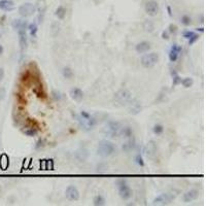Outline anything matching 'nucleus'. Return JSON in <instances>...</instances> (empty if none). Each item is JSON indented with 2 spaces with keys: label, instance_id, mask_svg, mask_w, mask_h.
Segmentation results:
<instances>
[{
  "label": "nucleus",
  "instance_id": "nucleus-1",
  "mask_svg": "<svg viewBox=\"0 0 206 206\" xmlns=\"http://www.w3.org/2000/svg\"><path fill=\"white\" fill-rule=\"evenodd\" d=\"M77 121L80 123V126L84 130H86V131L93 130L94 127L96 126V124H97V121L95 120V118H93L90 113L85 110L80 111V116H77Z\"/></svg>",
  "mask_w": 206,
  "mask_h": 206
},
{
  "label": "nucleus",
  "instance_id": "nucleus-2",
  "mask_svg": "<svg viewBox=\"0 0 206 206\" xmlns=\"http://www.w3.org/2000/svg\"><path fill=\"white\" fill-rule=\"evenodd\" d=\"M116 152V145L109 140H101L98 144L97 154L102 158H108Z\"/></svg>",
  "mask_w": 206,
  "mask_h": 206
},
{
  "label": "nucleus",
  "instance_id": "nucleus-3",
  "mask_svg": "<svg viewBox=\"0 0 206 206\" xmlns=\"http://www.w3.org/2000/svg\"><path fill=\"white\" fill-rule=\"evenodd\" d=\"M116 188H118V194L123 200H129L133 196V191L130 188L126 179H118L116 180Z\"/></svg>",
  "mask_w": 206,
  "mask_h": 206
},
{
  "label": "nucleus",
  "instance_id": "nucleus-4",
  "mask_svg": "<svg viewBox=\"0 0 206 206\" xmlns=\"http://www.w3.org/2000/svg\"><path fill=\"white\" fill-rule=\"evenodd\" d=\"M159 61V55L157 53H148L144 54L140 59V63L144 68H152Z\"/></svg>",
  "mask_w": 206,
  "mask_h": 206
},
{
  "label": "nucleus",
  "instance_id": "nucleus-5",
  "mask_svg": "<svg viewBox=\"0 0 206 206\" xmlns=\"http://www.w3.org/2000/svg\"><path fill=\"white\" fill-rule=\"evenodd\" d=\"M132 97L131 92L127 89H121L118 90V92L114 94V100L121 104V105H124V104H127L128 102H130Z\"/></svg>",
  "mask_w": 206,
  "mask_h": 206
},
{
  "label": "nucleus",
  "instance_id": "nucleus-6",
  "mask_svg": "<svg viewBox=\"0 0 206 206\" xmlns=\"http://www.w3.org/2000/svg\"><path fill=\"white\" fill-rule=\"evenodd\" d=\"M120 130H121V126L120 124L116 122H108V124L105 126L104 132L106 135L110 137H116L120 135Z\"/></svg>",
  "mask_w": 206,
  "mask_h": 206
},
{
  "label": "nucleus",
  "instance_id": "nucleus-7",
  "mask_svg": "<svg viewBox=\"0 0 206 206\" xmlns=\"http://www.w3.org/2000/svg\"><path fill=\"white\" fill-rule=\"evenodd\" d=\"M36 11V6L32 3H23L19 7V13H20L22 17L24 18H27V17H30V15H34Z\"/></svg>",
  "mask_w": 206,
  "mask_h": 206
},
{
  "label": "nucleus",
  "instance_id": "nucleus-8",
  "mask_svg": "<svg viewBox=\"0 0 206 206\" xmlns=\"http://www.w3.org/2000/svg\"><path fill=\"white\" fill-rule=\"evenodd\" d=\"M144 10L150 17H156L159 13V3L156 0H148L144 5Z\"/></svg>",
  "mask_w": 206,
  "mask_h": 206
},
{
  "label": "nucleus",
  "instance_id": "nucleus-9",
  "mask_svg": "<svg viewBox=\"0 0 206 206\" xmlns=\"http://www.w3.org/2000/svg\"><path fill=\"white\" fill-rule=\"evenodd\" d=\"M174 199L171 194L168 193H164V194H160L159 196H157L156 198L152 201V204L154 205H167V204L171 203V201Z\"/></svg>",
  "mask_w": 206,
  "mask_h": 206
},
{
  "label": "nucleus",
  "instance_id": "nucleus-10",
  "mask_svg": "<svg viewBox=\"0 0 206 206\" xmlns=\"http://www.w3.org/2000/svg\"><path fill=\"white\" fill-rule=\"evenodd\" d=\"M65 196L69 201H77L80 199V191L75 185H68L65 191Z\"/></svg>",
  "mask_w": 206,
  "mask_h": 206
},
{
  "label": "nucleus",
  "instance_id": "nucleus-11",
  "mask_svg": "<svg viewBox=\"0 0 206 206\" xmlns=\"http://www.w3.org/2000/svg\"><path fill=\"white\" fill-rule=\"evenodd\" d=\"M183 51V47L178 44L174 43L172 46H171V49H170L169 52V60L171 62H176L178 59V57H179V54L181 53Z\"/></svg>",
  "mask_w": 206,
  "mask_h": 206
},
{
  "label": "nucleus",
  "instance_id": "nucleus-12",
  "mask_svg": "<svg viewBox=\"0 0 206 206\" xmlns=\"http://www.w3.org/2000/svg\"><path fill=\"white\" fill-rule=\"evenodd\" d=\"M18 31V35H19V43H20L21 49L24 51V49L27 47V44H28V38H27V33H26V29H19Z\"/></svg>",
  "mask_w": 206,
  "mask_h": 206
},
{
  "label": "nucleus",
  "instance_id": "nucleus-13",
  "mask_svg": "<svg viewBox=\"0 0 206 206\" xmlns=\"http://www.w3.org/2000/svg\"><path fill=\"white\" fill-rule=\"evenodd\" d=\"M152 49V45H150V42L146 40L140 41L135 45V51L138 53V54H144V53H147L149 49Z\"/></svg>",
  "mask_w": 206,
  "mask_h": 206
},
{
  "label": "nucleus",
  "instance_id": "nucleus-14",
  "mask_svg": "<svg viewBox=\"0 0 206 206\" xmlns=\"http://www.w3.org/2000/svg\"><path fill=\"white\" fill-rule=\"evenodd\" d=\"M198 197H199V191L193 189V190H190V191H188L187 193L183 194V199L185 203H189V202H192V201L196 200Z\"/></svg>",
  "mask_w": 206,
  "mask_h": 206
},
{
  "label": "nucleus",
  "instance_id": "nucleus-15",
  "mask_svg": "<svg viewBox=\"0 0 206 206\" xmlns=\"http://www.w3.org/2000/svg\"><path fill=\"white\" fill-rule=\"evenodd\" d=\"M143 152H144L145 156H147V157H149V158L154 157V154H156V152H157V147H156L154 142V141H149L148 143L144 146Z\"/></svg>",
  "mask_w": 206,
  "mask_h": 206
},
{
  "label": "nucleus",
  "instance_id": "nucleus-16",
  "mask_svg": "<svg viewBox=\"0 0 206 206\" xmlns=\"http://www.w3.org/2000/svg\"><path fill=\"white\" fill-rule=\"evenodd\" d=\"M69 94L70 97L74 101H77V102L82 101V98H84V92H82V90H80V88H72Z\"/></svg>",
  "mask_w": 206,
  "mask_h": 206
},
{
  "label": "nucleus",
  "instance_id": "nucleus-17",
  "mask_svg": "<svg viewBox=\"0 0 206 206\" xmlns=\"http://www.w3.org/2000/svg\"><path fill=\"white\" fill-rule=\"evenodd\" d=\"M15 7L13 1L10 0H0V9L4 11H11Z\"/></svg>",
  "mask_w": 206,
  "mask_h": 206
},
{
  "label": "nucleus",
  "instance_id": "nucleus-18",
  "mask_svg": "<svg viewBox=\"0 0 206 206\" xmlns=\"http://www.w3.org/2000/svg\"><path fill=\"white\" fill-rule=\"evenodd\" d=\"M128 110H129V113H131V114H137L139 111L141 110L140 103L137 102V101H133V102H131L130 104H129Z\"/></svg>",
  "mask_w": 206,
  "mask_h": 206
},
{
  "label": "nucleus",
  "instance_id": "nucleus-19",
  "mask_svg": "<svg viewBox=\"0 0 206 206\" xmlns=\"http://www.w3.org/2000/svg\"><path fill=\"white\" fill-rule=\"evenodd\" d=\"M75 158H76L80 162H85L88 158V150L85 148H80L75 152Z\"/></svg>",
  "mask_w": 206,
  "mask_h": 206
},
{
  "label": "nucleus",
  "instance_id": "nucleus-20",
  "mask_svg": "<svg viewBox=\"0 0 206 206\" xmlns=\"http://www.w3.org/2000/svg\"><path fill=\"white\" fill-rule=\"evenodd\" d=\"M13 27L15 29V30H19V29H26L28 27V23L27 21H22L20 19L18 20H15L13 22Z\"/></svg>",
  "mask_w": 206,
  "mask_h": 206
},
{
  "label": "nucleus",
  "instance_id": "nucleus-21",
  "mask_svg": "<svg viewBox=\"0 0 206 206\" xmlns=\"http://www.w3.org/2000/svg\"><path fill=\"white\" fill-rule=\"evenodd\" d=\"M120 135H122L125 138H130L133 136V130L131 129V127H121L120 130Z\"/></svg>",
  "mask_w": 206,
  "mask_h": 206
},
{
  "label": "nucleus",
  "instance_id": "nucleus-22",
  "mask_svg": "<svg viewBox=\"0 0 206 206\" xmlns=\"http://www.w3.org/2000/svg\"><path fill=\"white\" fill-rule=\"evenodd\" d=\"M55 15L58 19H60V20H63L65 18V15H66V8L64 6H62V5L58 6V8L55 11Z\"/></svg>",
  "mask_w": 206,
  "mask_h": 206
},
{
  "label": "nucleus",
  "instance_id": "nucleus-23",
  "mask_svg": "<svg viewBox=\"0 0 206 206\" xmlns=\"http://www.w3.org/2000/svg\"><path fill=\"white\" fill-rule=\"evenodd\" d=\"M135 142L133 141V140H130V141L128 142H125V143L123 144V146H122V149H123L124 152H131V150H133L134 148H135Z\"/></svg>",
  "mask_w": 206,
  "mask_h": 206
},
{
  "label": "nucleus",
  "instance_id": "nucleus-24",
  "mask_svg": "<svg viewBox=\"0 0 206 206\" xmlns=\"http://www.w3.org/2000/svg\"><path fill=\"white\" fill-rule=\"evenodd\" d=\"M62 74H63V76H64L65 78H67V80H71L72 77H73V75H74V72H73V70H72L70 67H64L63 70H62Z\"/></svg>",
  "mask_w": 206,
  "mask_h": 206
},
{
  "label": "nucleus",
  "instance_id": "nucleus-25",
  "mask_svg": "<svg viewBox=\"0 0 206 206\" xmlns=\"http://www.w3.org/2000/svg\"><path fill=\"white\" fill-rule=\"evenodd\" d=\"M28 30L29 33L32 37H36L37 36V31H38V27L36 23H31L28 25Z\"/></svg>",
  "mask_w": 206,
  "mask_h": 206
},
{
  "label": "nucleus",
  "instance_id": "nucleus-26",
  "mask_svg": "<svg viewBox=\"0 0 206 206\" xmlns=\"http://www.w3.org/2000/svg\"><path fill=\"white\" fill-rule=\"evenodd\" d=\"M93 203L95 206H102L105 204V199L102 195H97L93 200Z\"/></svg>",
  "mask_w": 206,
  "mask_h": 206
},
{
  "label": "nucleus",
  "instance_id": "nucleus-27",
  "mask_svg": "<svg viewBox=\"0 0 206 206\" xmlns=\"http://www.w3.org/2000/svg\"><path fill=\"white\" fill-rule=\"evenodd\" d=\"M180 84L183 86L185 88H190L193 86L194 84V80L192 77H185V78H183V80H181V82H180Z\"/></svg>",
  "mask_w": 206,
  "mask_h": 206
},
{
  "label": "nucleus",
  "instance_id": "nucleus-28",
  "mask_svg": "<svg viewBox=\"0 0 206 206\" xmlns=\"http://www.w3.org/2000/svg\"><path fill=\"white\" fill-rule=\"evenodd\" d=\"M152 131L156 135H161V134L164 132V126L161 125V124H157V125H154V128H152Z\"/></svg>",
  "mask_w": 206,
  "mask_h": 206
},
{
  "label": "nucleus",
  "instance_id": "nucleus-29",
  "mask_svg": "<svg viewBox=\"0 0 206 206\" xmlns=\"http://www.w3.org/2000/svg\"><path fill=\"white\" fill-rule=\"evenodd\" d=\"M180 22H181V24L185 26H190L191 23H192V19H191L190 15H183V17H181V19H180Z\"/></svg>",
  "mask_w": 206,
  "mask_h": 206
},
{
  "label": "nucleus",
  "instance_id": "nucleus-30",
  "mask_svg": "<svg viewBox=\"0 0 206 206\" xmlns=\"http://www.w3.org/2000/svg\"><path fill=\"white\" fill-rule=\"evenodd\" d=\"M37 132H38V130H37L36 128H28L24 131V133L29 137H33V136H35L36 134H37Z\"/></svg>",
  "mask_w": 206,
  "mask_h": 206
},
{
  "label": "nucleus",
  "instance_id": "nucleus-31",
  "mask_svg": "<svg viewBox=\"0 0 206 206\" xmlns=\"http://www.w3.org/2000/svg\"><path fill=\"white\" fill-rule=\"evenodd\" d=\"M52 96H53V98H54L56 101H60L62 98H63L62 93L59 92V91H53V92H52Z\"/></svg>",
  "mask_w": 206,
  "mask_h": 206
},
{
  "label": "nucleus",
  "instance_id": "nucleus-32",
  "mask_svg": "<svg viewBox=\"0 0 206 206\" xmlns=\"http://www.w3.org/2000/svg\"><path fill=\"white\" fill-rule=\"evenodd\" d=\"M196 32H194V31H190V30H185L183 32V36L185 37V39H190L191 37L193 35H195Z\"/></svg>",
  "mask_w": 206,
  "mask_h": 206
},
{
  "label": "nucleus",
  "instance_id": "nucleus-33",
  "mask_svg": "<svg viewBox=\"0 0 206 206\" xmlns=\"http://www.w3.org/2000/svg\"><path fill=\"white\" fill-rule=\"evenodd\" d=\"M135 161H136V163L139 165V166H141V167H143L144 166V161H143V159H142V157L140 156V154H137L136 158H135Z\"/></svg>",
  "mask_w": 206,
  "mask_h": 206
},
{
  "label": "nucleus",
  "instance_id": "nucleus-34",
  "mask_svg": "<svg viewBox=\"0 0 206 206\" xmlns=\"http://www.w3.org/2000/svg\"><path fill=\"white\" fill-rule=\"evenodd\" d=\"M198 39H199V35H198L197 33H196L195 35L192 36V37H191L190 39H188V40H189V44H190V45H192V44L195 43V42H196L197 40H198Z\"/></svg>",
  "mask_w": 206,
  "mask_h": 206
},
{
  "label": "nucleus",
  "instance_id": "nucleus-35",
  "mask_svg": "<svg viewBox=\"0 0 206 206\" xmlns=\"http://www.w3.org/2000/svg\"><path fill=\"white\" fill-rule=\"evenodd\" d=\"M5 95H6V90H5V88L0 87V100H3L5 98Z\"/></svg>",
  "mask_w": 206,
  "mask_h": 206
},
{
  "label": "nucleus",
  "instance_id": "nucleus-36",
  "mask_svg": "<svg viewBox=\"0 0 206 206\" xmlns=\"http://www.w3.org/2000/svg\"><path fill=\"white\" fill-rule=\"evenodd\" d=\"M180 82H181V78L178 76L177 74H175L174 78H173V86H176V85H179Z\"/></svg>",
  "mask_w": 206,
  "mask_h": 206
},
{
  "label": "nucleus",
  "instance_id": "nucleus-37",
  "mask_svg": "<svg viewBox=\"0 0 206 206\" xmlns=\"http://www.w3.org/2000/svg\"><path fill=\"white\" fill-rule=\"evenodd\" d=\"M175 31H176V26L171 24V25L169 26V32L170 33H172V32H175Z\"/></svg>",
  "mask_w": 206,
  "mask_h": 206
},
{
  "label": "nucleus",
  "instance_id": "nucleus-38",
  "mask_svg": "<svg viewBox=\"0 0 206 206\" xmlns=\"http://www.w3.org/2000/svg\"><path fill=\"white\" fill-rule=\"evenodd\" d=\"M162 38L163 39H168V38H169L168 31H163V32H162Z\"/></svg>",
  "mask_w": 206,
  "mask_h": 206
},
{
  "label": "nucleus",
  "instance_id": "nucleus-39",
  "mask_svg": "<svg viewBox=\"0 0 206 206\" xmlns=\"http://www.w3.org/2000/svg\"><path fill=\"white\" fill-rule=\"evenodd\" d=\"M3 78H4V69L0 67V82H1Z\"/></svg>",
  "mask_w": 206,
  "mask_h": 206
},
{
  "label": "nucleus",
  "instance_id": "nucleus-40",
  "mask_svg": "<svg viewBox=\"0 0 206 206\" xmlns=\"http://www.w3.org/2000/svg\"><path fill=\"white\" fill-rule=\"evenodd\" d=\"M3 51H4V49H3V46L0 44V56L3 54Z\"/></svg>",
  "mask_w": 206,
  "mask_h": 206
},
{
  "label": "nucleus",
  "instance_id": "nucleus-41",
  "mask_svg": "<svg viewBox=\"0 0 206 206\" xmlns=\"http://www.w3.org/2000/svg\"><path fill=\"white\" fill-rule=\"evenodd\" d=\"M0 191H1V188H0Z\"/></svg>",
  "mask_w": 206,
  "mask_h": 206
}]
</instances>
